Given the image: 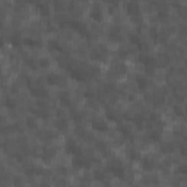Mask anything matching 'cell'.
Wrapping results in <instances>:
<instances>
[{"instance_id": "6da1fadb", "label": "cell", "mask_w": 187, "mask_h": 187, "mask_svg": "<svg viewBox=\"0 0 187 187\" xmlns=\"http://www.w3.org/2000/svg\"><path fill=\"white\" fill-rule=\"evenodd\" d=\"M73 162H75L76 167H79V168H86V167H89V162L85 159V158H82L81 155H78V157L73 159Z\"/></svg>"}, {"instance_id": "277c9868", "label": "cell", "mask_w": 187, "mask_h": 187, "mask_svg": "<svg viewBox=\"0 0 187 187\" xmlns=\"http://www.w3.org/2000/svg\"><path fill=\"white\" fill-rule=\"evenodd\" d=\"M137 85H139V88H146V79L145 78H137Z\"/></svg>"}, {"instance_id": "5b68a950", "label": "cell", "mask_w": 187, "mask_h": 187, "mask_svg": "<svg viewBox=\"0 0 187 187\" xmlns=\"http://www.w3.org/2000/svg\"><path fill=\"white\" fill-rule=\"evenodd\" d=\"M94 127H97V130H105V124H102V123H98V121H95L94 124H92Z\"/></svg>"}, {"instance_id": "7a4b0ae2", "label": "cell", "mask_w": 187, "mask_h": 187, "mask_svg": "<svg viewBox=\"0 0 187 187\" xmlns=\"http://www.w3.org/2000/svg\"><path fill=\"white\" fill-rule=\"evenodd\" d=\"M56 124H57V127H60V130H65L66 127H67V123H66L65 119H58Z\"/></svg>"}, {"instance_id": "3957f363", "label": "cell", "mask_w": 187, "mask_h": 187, "mask_svg": "<svg viewBox=\"0 0 187 187\" xmlns=\"http://www.w3.org/2000/svg\"><path fill=\"white\" fill-rule=\"evenodd\" d=\"M152 167H153V162L151 159H145V161H143V168H145V170H151Z\"/></svg>"}]
</instances>
